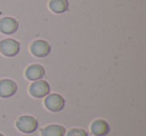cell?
<instances>
[{"label": "cell", "mask_w": 146, "mask_h": 136, "mask_svg": "<svg viewBox=\"0 0 146 136\" xmlns=\"http://www.w3.org/2000/svg\"><path fill=\"white\" fill-rule=\"evenodd\" d=\"M91 132L95 136H105L109 133L110 126L105 120L97 119L91 124Z\"/></svg>", "instance_id": "9c48e42d"}, {"label": "cell", "mask_w": 146, "mask_h": 136, "mask_svg": "<svg viewBox=\"0 0 146 136\" xmlns=\"http://www.w3.org/2000/svg\"><path fill=\"white\" fill-rule=\"evenodd\" d=\"M44 104L48 110L52 112H59L64 108L65 105V100L59 94H49L47 97L45 98Z\"/></svg>", "instance_id": "277c9868"}, {"label": "cell", "mask_w": 146, "mask_h": 136, "mask_svg": "<svg viewBox=\"0 0 146 136\" xmlns=\"http://www.w3.org/2000/svg\"><path fill=\"white\" fill-rule=\"evenodd\" d=\"M18 21L12 17H4L0 19V32L4 34H13L18 30Z\"/></svg>", "instance_id": "52a82bcc"}, {"label": "cell", "mask_w": 146, "mask_h": 136, "mask_svg": "<svg viewBox=\"0 0 146 136\" xmlns=\"http://www.w3.org/2000/svg\"><path fill=\"white\" fill-rule=\"evenodd\" d=\"M0 136H4V135H2V134H1V133H0Z\"/></svg>", "instance_id": "4fadbf2b"}, {"label": "cell", "mask_w": 146, "mask_h": 136, "mask_svg": "<svg viewBox=\"0 0 146 136\" xmlns=\"http://www.w3.org/2000/svg\"><path fill=\"white\" fill-rule=\"evenodd\" d=\"M68 0H50L49 7L55 13H64L68 10Z\"/></svg>", "instance_id": "8fae6325"}, {"label": "cell", "mask_w": 146, "mask_h": 136, "mask_svg": "<svg viewBox=\"0 0 146 136\" xmlns=\"http://www.w3.org/2000/svg\"><path fill=\"white\" fill-rule=\"evenodd\" d=\"M25 75H26V78H28L29 80H32V81L40 80L41 78L44 77L45 69L43 68L42 65L33 64V65H30L26 69Z\"/></svg>", "instance_id": "ba28073f"}, {"label": "cell", "mask_w": 146, "mask_h": 136, "mask_svg": "<svg viewBox=\"0 0 146 136\" xmlns=\"http://www.w3.org/2000/svg\"><path fill=\"white\" fill-rule=\"evenodd\" d=\"M17 91V84L13 80H0V97L8 98L13 96Z\"/></svg>", "instance_id": "8992f818"}, {"label": "cell", "mask_w": 146, "mask_h": 136, "mask_svg": "<svg viewBox=\"0 0 146 136\" xmlns=\"http://www.w3.org/2000/svg\"><path fill=\"white\" fill-rule=\"evenodd\" d=\"M29 92H30V94L33 97L42 98L49 94L50 86H49L48 82L44 81V80H36L30 85Z\"/></svg>", "instance_id": "3957f363"}, {"label": "cell", "mask_w": 146, "mask_h": 136, "mask_svg": "<svg viewBox=\"0 0 146 136\" xmlns=\"http://www.w3.org/2000/svg\"><path fill=\"white\" fill-rule=\"evenodd\" d=\"M66 136H88L87 132L80 128H73L67 132Z\"/></svg>", "instance_id": "7c38bea8"}, {"label": "cell", "mask_w": 146, "mask_h": 136, "mask_svg": "<svg viewBox=\"0 0 146 136\" xmlns=\"http://www.w3.org/2000/svg\"><path fill=\"white\" fill-rule=\"evenodd\" d=\"M30 50L34 56L43 58V57H46L50 53L51 46L45 40H36L31 44Z\"/></svg>", "instance_id": "5b68a950"}, {"label": "cell", "mask_w": 146, "mask_h": 136, "mask_svg": "<svg viewBox=\"0 0 146 136\" xmlns=\"http://www.w3.org/2000/svg\"><path fill=\"white\" fill-rule=\"evenodd\" d=\"M65 128L61 125H49L44 127L41 130V135L42 136H64L65 135Z\"/></svg>", "instance_id": "30bf717a"}, {"label": "cell", "mask_w": 146, "mask_h": 136, "mask_svg": "<svg viewBox=\"0 0 146 136\" xmlns=\"http://www.w3.org/2000/svg\"><path fill=\"white\" fill-rule=\"evenodd\" d=\"M16 127L23 133H33L38 127V121L33 116H21L16 121Z\"/></svg>", "instance_id": "6da1fadb"}, {"label": "cell", "mask_w": 146, "mask_h": 136, "mask_svg": "<svg viewBox=\"0 0 146 136\" xmlns=\"http://www.w3.org/2000/svg\"><path fill=\"white\" fill-rule=\"evenodd\" d=\"M0 51L7 57H13L20 51V44L14 39H4L0 42Z\"/></svg>", "instance_id": "7a4b0ae2"}]
</instances>
